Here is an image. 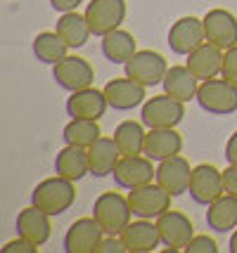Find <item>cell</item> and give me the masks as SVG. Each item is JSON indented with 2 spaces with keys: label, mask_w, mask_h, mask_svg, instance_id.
<instances>
[{
  "label": "cell",
  "mask_w": 237,
  "mask_h": 253,
  "mask_svg": "<svg viewBox=\"0 0 237 253\" xmlns=\"http://www.w3.org/2000/svg\"><path fill=\"white\" fill-rule=\"evenodd\" d=\"M124 69H126V76H131L133 81L142 83L145 88H154V85H161V83H164V76H166V71H169V64H166V59L159 55V52L138 50L136 55L124 64Z\"/></svg>",
  "instance_id": "6"
},
{
  "label": "cell",
  "mask_w": 237,
  "mask_h": 253,
  "mask_svg": "<svg viewBox=\"0 0 237 253\" xmlns=\"http://www.w3.org/2000/svg\"><path fill=\"white\" fill-rule=\"evenodd\" d=\"M2 253H36L38 251V246L34 242H29V239H24V237H17L14 242H7L2 249Z\"/></svg>",
  "instance_id": "34"
},
{
  "label": "cell",
  "mask_w": 237,
  "mask_h": 253,
  "mask_svg": "<svg viewBox=\"0 0 237 253\" xmlns=\"http://www.w3.org/2000/svg\"><path fill=\"white\" fill-rule=\"evenodd\" d=\"M81 2H83V0H50L52 10H57V12H74Z\"/></svg>",
  "instance_id": "37"
},
{
  "label": "cell",
  "mask_w": 237,
  "mask_h": 253,
  "mask_svg": "<svg viewBox=\"0 0 237 253\" xmlns=\"http://www.w3.org/2000/svg\"><path fill=\"white\" fill-rule=\"evenodd\" d=\"M104 230L95 218H79L64 234V251L67 253H97Z\"/></svg>",
  "instance_id": "12"
},
{
  "label": "cell",
  "mask_w": 237,
  "mask_h": 253,
  "mask_svg": "<svg viewBox=\"0 0 237 253\" xmlns=\"http://www.w3.org/2000/svg\"><path fill=\"white\" fill-rule=\"evenodd\" d=\"M192 180V168L188 164V159H183L181 154L171 156L159 161L157 166V182L169 192L171 197H181L190 189Z\"/></svg>",
  "instance_id": "16"
},
{
  "label": "cell",
  "mask_w": 237,
  "mask_h": 253,
  "mask_svg": "<svg viewBox=\"0 0 237 253\" xmlns=\"http://www.w3.org/2000/svg\"><path fill=\"white\" fill-rule=\"evenodd\" d=\"M97 253H128V251H126V244L119 234H104L100 246H97Z\"/></svg>",
  "instance_id": "33"
},
{
  "label": "cell",
  "mask_w": 237,
  "mask_h": 253,
  "mask_svg": "<svg viewBox=\"0 0 237 253\" xmlns=\"http://www.w3.org/2000/svg\"><path fill=\"white\" fill-rule=\"evenodd\" d=\"M202 43H206V33H204V19L197 17H181L178 22H173L169 29V47L176 55H190Z\"/></svg>",
  "instance_id": "11"
},
{
  "label": "cell",
  "mask_w": 237,
  "mask_h": 253,
  "mask_svg": "<svg viewBox=\"0 0 237 253\" xmlns=\"http://www.w3.org/2000/svg\"><path fill=\"white\" fill-rule=\"evenodd\" d=\"M157 227H159V234H161V244L166 249H176L181 251L188 246L192 237H194V227H192L190 218L181 213V211H166L164 215L157 218Z\"/></svg>",
  "instance_id": "14"
},
{
  "label": "cell",
  "mask_w": 237,
  "mask_h": 253,
  "mask_svg": "<svg viewBox=\"0 0 237 253\" xmlns=\"http://www.w3.org/2000/svg\"><path fill=\"white\" fill-rule=\"evenodd\" d=\"M138 52V45L133 33L124 31V29H116V31L102 36V55L107 62L112 64H126L131 57Z\"/></svg>",
  "instance_id": "27"
},
{
  "label": "cell",
  "mask_w": 237,
  "mask_h": 253,
  "mask_svg": "<svg viewBox=\"0 0 237 253\" xmlns=\"http://www.w3.org/2000/svg\"><path fill=\"white\" fill-rule=\"evenodd\" d=\"M119 237L124 239L128 253H152L157 251V246L161 244V234H159L157 222L147 220V218L131 222Z\"/></svg>",
  "instance_id": "18"
},
{
  "label": "cell",
  "mask_w": 237,
  "mask_h": 253,
  "mask_svg": "<svg viewBox=\"0 0 237 253\" xmlns=\"http://www.w3.org/2000/svg\"><path fill=\"white\" fill-rule=\"evenodd\" d=\"M204 33L209 43L218 45L221 50H228L237 45V17L223 7L209 10L204 14Z\"/></svg>",
  "instance_id": "13"
},
{
  "label": "cell",
  "mask_w": 237,
  "mask_h": 253,
  "mask_svg": "<svg viewBox=\"0 0 237 253\" xmlns=\"http://www.w3.org/2000/svg\"><path fill=\"white\" fill-rule=\"evenodd\" d=\"M52 78L59 88L76 92V90L91 88L95 81V69L83 57H64L59 64L52 66Z\"/></svg>",
  "instance_id": "10"
},
{
  "label": "cell",
  "mask_w": 237,
  "mask_h": 253,
  "mask_svg": "<svg viewBox=\"0 0 237 253\" xmlns=\"http://www.w3.org/2000/svg\"><path fill=\"white\" fill-rule=\"evenodd\" d=\"M223 52L218 45L214 43H202L194 52L188 55V69H190L199 81H211V78L221 76L223 71Z\"/></svg>",
  "instance_id": "20"
},
{
  "label": "cell",
  "mask_w": 237,
  "mask_h": 253,
  "mask_svg": "<svg viewBox=\"0 0 237 253\" xmlns=\"http://www.w3.org/2000/svg\"><path fill=\"white\" fill-rule=\"evenodd\" d=\"M102 90H104L107 102L114 111H131L140 104H145V85L133 81L131 76L112 78Z\"/></svg>",
  "instance_id": "17"
},
{
  "label": "cell",
  "mask_w": 237,
  "mask_h": 253,
  "mask_svg": "<svg viewBox=\"0 0 237 253\" xmlns=\"http://www.w3.org/2000/svg\"><path fill=\"white\" fill-rule=\"evenodd\" d=\"M228 251H230V253H237V230L233 232V237H230V244H228Z\"/></svg>",
  "instance_id": "38"
},
{
  "label": "cell",
  "mask_w": 237,
  "mask_h": 253,
  "mask_svg": "<svg viewBox=\"0 0 237 253\" xmlns=\"http://www.w3.org/2000/svg\"><path fill=\"white\" fill-rule=\"evenodd\" d=\"M183 119H185V102L171 97L166 92L149 97L140 111V121L147 128H176Z\"/></svg>",
  "instance_id": "4"
},
{
  "label": "cell",
  "mask_w": 237,
  "mask_h": 253,
  "mask_svg": "<svg viewBox=\"0 0 237 253\" xmlns=\"http://www.w3.org/2000/svg\"><path fill=\"white\" fill-rule=\"evenodd\" d=\"M55 173L62 177H69V180H74V182H79L81 177H86L91 173L88 149L76 147V144L62 147L55 156Z\"/></svg>",
  "instance_id": "22"
},
{
  "label": "cell",
  "mask_w": 237,
  "mask_h": 253,
  "mask_svg": "<svg viewBox=\"0 0 237 253\" xmlns=\"http://www.w3.org/2000/svg\"><path fill=\"white\" fill-rule=\"evenodd\" d=\"M171 194L161 185H142V187L128 189V201L131 211L136 218H147V220H157L159 215H164L171 209Z\"/></svg>",
  "instance_id": "5"
},
{
  "label": "cell",
  "mask_w": 237,
  "mask_h": 253,
  "mask_svg": "<svg viewBox=\"0 0 237 253\" xmlns=\"http://www.w3.org/2000/svg\"><path fill=\"white\" fill-rule=\"evenodd\" d=\"M109 107L104 90L97 88H83L71 92V97L67 99V114L71 119H86V121H100L104 116V111Z\"/></svg>",
  "instance_id": "15"
},
{
  "label": "cell",
  "mask_w": 237,
  "mask_h": 253,
  "mask_svg": "<svg viewBox=\"0 0 237 253\" xmlns=\"http://www.w3.org/2000/svg\"><path fill=\"white\" fill-rule=\"evenodd\" d=\"M145 123L140 121H124L114 130V142L119 147L121 156H138L145 152V137L147 132L142 128Z\"/></svg>",
  "instance_id": "28"
},
{
  "label": "cell",
  "mask_w": 237,
  "mask_h": 253,
  "mask_svg": "<svg viewBox=\"0 0 237 253\" xmlns=\"http://www.w3.org/2000/svg\"><path fill=\"white\" fill-rule=\"evenodd\" d=\"M114 182L121 189H136L142 185H149L152 180H157V168L152 166V159L145 154L138 156H121V161L114 168Z\"/></svg>",
  "instance_id": "9"
},
{
  "label": "cell",
  "mask_w": 237,
  "mask_h": 253,
  "mask_svg": "<svg viewBox=\"0 0 237 253\" xmlns=\"http://www.w3.org/2000/svg\"><path fill=\"white\" fill-rule=\"evenodd\" d=\"M164 92L171 97L181 99V102H190L197 99V90H199V78L192 74L188 64L185 66H171L164 76Z\"/></svg>",
  "instance_id": "23"
},
{
  "label": "cell",
  "mask_w": 237,
  "mask_h": 253,
  "mask_svg": "<svg viewBox=\"0 0 237 253\" xmlns=\"http://www.w3.org/2000/svg\"><path fill=\"white\" fill-rule=\"evenodd\" d=\"M76 201V187H74V180L62 175L47 177L43 182H38L31 192V204L38 206L41 211H46L47 215H62L67 213Z\"/></svg>",
  "instance_id": "1"
},
{
  "label": "cell",
  "mask_w": 237,
  "mask_h": 253,
  "mask_svg": "<svg viewBox=\"0 0 237 253\" xmlns=\"http://www.w3.org/2000/svg\"><path fill=\"white\" fill-rule=\"evenodd\" d=\"M226 161L228 164L237 166V130L228 137V144H226Z\"/></svg>",
  "instance_id": "36"
},
{
  "label": "cell",
  "mask_w": 237,
  "mask_h": 253,
  "mask_svg": "<svg viewBox=\"0 0 237 253\" xmlns=\"http://www.w3.org/2000/svg\"><path fill=\"white\" fill-rule=\"evenodd\" d=\"M190 197L194 204L199 206H209L214 204L218 197L226 194V185H223V170H218L211 164H199L192 168V180H190Z\"/></svg>",
  "instance_id": "8"
},
{
  "label": "cell",
  "mask_w": 237,
  "mask_h": 253,
  "mask_svg": "<svg viewBox=\"0 0 237 253\" xmlns=\"http://www.w3.org/2000/svg\"><path fill=\"white\" fill-rule=\"evenodd\" d=\"M221 76L230 81L233 85H237V45L228 47L223 52V71H221Z\"/></svg>",
  "instance_id": "32"
},
{
  "label": "cell",
  "mask_w": 237,
  "mask_h": 253,
  "mask_svg": "<svg viewBox=\"0 0 237 253\" xmlns=\"http://www.w3.org/2000/svg\"><path fill=\"white\" fill-rule=\"evenodd\" d=\"M126 0H93L86 7V19L91 24L93 36H107V33L121 29L126 19Z\"/></svg>",
  "instance_id": "7"
},
{
  "label": "cell",
  "mask_w": 237,
  "mask_h": 253,
  "mask_svg": "<svg viewBox=\"0 0 237 253\" xmlns=\"http://www.w3.org/2000/svg\"><path fill=\"white\" fill-rule=\"evenodd\" d=\"M223 185H226V194L237 197V166L228 164V168L223 170Z\"/></svg>",
  "instance_id": "35"
},
{
  "label": "cell",
  "mask_w": 237,
  "mask_h": 253,
  "mask_svg": "<svg viewBox=\"0 0 237 253\" xmlns=\"http://www.w3.org/2000/svg\"><path fill=\"white\" fill-rule=\"evenodd\" d=\"M206 225H209V230L221 232V234L235 230L237 227V197L223 194V197L216 199L214 204H209Z\"/></svg>",
  "instance_id": "26"
},
{
  "label": "cell",
  "mask_w": 237,
  "mask_h": 253,
  "mask_svg": "<svg viewBox=\"0 0 237 253\" xmlns=\"http://www.w3.org/2000/svg\"><path fill=\"white\" fill-rule=\"evenodd\" d=\"M50 215H47L46 211H41L38 206H26L24 211H19V215H17V234L24 237V239H29V242H34L38 249L47 244L50 239Z\"/></svg>",
  "instance_id": "19"
},
{
  "label": "cell",
  "mask_w": 237,
  "mask_h": 253,
  "mask_svg": "<svg viewBox=\"0 0 237 253\" xmlns=\"http://www.w3.org/2000/svg\"><path fill=\"white\" fill-rule=\"evenodd\" d=\"M183 251L185 253H218V244L209 234H197V237H192L190 242H188V246Z\"/></svg>",
  "instance_id": "31"
},
{
  "label": "cell",
  "mask_w": 237,
  "mask_h": 253,
  "mask_svg": "<svg viewBox=\"0 0 237 253\" xmlns=\"http://www.w3.org/2000/svg\"><path fill=\"white\" fill-rule=\"evenodd\" d=\"M183 149V137L176 128H149L145 137V152L142 154L152 161H164L171 156L181 154Z\"/></svg>",
  "instance_id": "21"
},
{
  "label": "cell",
  "mask_w": 237,
  "mask_h": 253,
  "mask_svg": "<svg viewBox=\"0 0 237 253\" xmlns=\"http://www.w3.org/2000/svg\"><path fill=\"white\" fill-rule=\"evenodd\" d=\"M197 102L206 114L230 116L237 111V85H233L223 76L202 81V85L197 90Z\"/></svg>",
  "instance_id": "3"
},
{
  "label": "cell",
  "mask_w": 237,
  "mask_h": 253,
  "mask_svg": "<svg viewBox=\"0 0 237 253\" xmlns=\"http://www.w3.org/2000/svg\"><path fill=\"white\" fill-rule=\"evenodd\" d=\"M93 218L100 222L104 234H121L133 218L131 201L119 192H102L93 204Z\"/></svg>",
  "instance_id": "2"
},
{
  "label": "cell",
  "mask_w": 237,
  "mask_h": 253,
  "mask_svg": "<svg viewBox=\"0 0 237 253\" xmlns=\"http://www.w3.org/2000/svg\"><path fill=\"white\" fill-rule=\"evenodd\" d=\"M88 159H91V175L107 177L112 175L116 164L121 161V152L114 142V137H100L88 149Z\"/></svg>",
  "instance_id": "25"
},
{
  "label": "cell",
  "mask_w": 237,
  "mask_h": 253,
  "mask_svg": "<svg viewBox=\"0 0 237 253\" xmlns=\"http://www.w3.org/2000/svg\"><path fill=\"white\" fill-rule=\"evenodd\" d=\"M69 50H71V47L59 38L57 31H43L34 38V55H36V59H41L43 64H50V66L59 64V62L67 57Z\"/></svg>",
  "instance_id": "29"
},
{
  "label": "cell",
  "mask_w": 237,
  "mask_h": 253,
  "mask_svg": "<svg viewBox=\"0 0 237 253\" xmlns=\"http://www.w3.org/2000/svg\"><path fill=\"white\" fill-rule=\"evenodd\" d=\"M55 31L59 33V38L71 47V50H79L88 43V38L93 36L91 24L86 19V14H79V12H62V17L57 19Z\"/></svg>",
  "instance_id": "24"
},
{
  "label": "cell",
  "mask_w": 237,
  "mask_h": 253,
  "mask_svg": "<svg viewBox=\"0 0 237 253\" xmlns=\"http://www.w3.org/2000/svg\"><path fill=\"white\" fill-rule=\"evenodd\" d=\"M62 137L67 144H76L83 149H91L93 144L102 137V130L97 121H86V119H71L62 130Z\"/></svg>",
  "instance_id": "30"
}]
</instances>
